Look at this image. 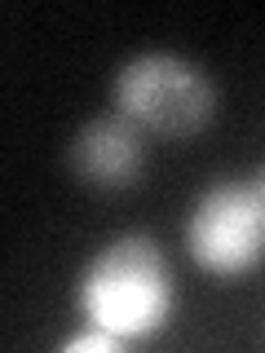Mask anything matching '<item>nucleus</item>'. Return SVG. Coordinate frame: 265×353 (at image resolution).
Instances as JSON below:
<instances>
[{
    "label": "nucleus",
    "mask_w": 265,
    "mask_h": 353,
    "mask_svg": "<svg viewBox=\"0 0 265 353\" xmlns=\"http://www.w3.org/2000/svg\"><path fill=\"white\" fill-rule=\"evenodd\" d=\"M88 327H102L110 336L128 340H150L168 327L177 309V283L173 265L159 252V243L146 234H124L110 239L93 261L84 265L80 287H75Z\"/></svg>",
    "instance_id": "obj_1"
},
{
    "label": "nucleus",
    "mask_w": 265,
    "mask_h": 353,
    "mask_svg": "<svg viewBox=\"0 0 265 353\" xmlns=\"http://www.w3.org/2000/svg\"><path fill=\"white\" fill-rule=\"evenodd\" d=\"M115 115L137 124L150 137L181 141L213 124L217 88L204 75V66L177 58V53H137L115 71L110 84Z\"/></svg>",
    "instance_id": "obj_2"
},
{
    "label": "nucleus",
    "mask_w": 265,
    "mask_h": 353,
    "mask_svg": "<svg viewBox=\"0 0 265 353\" xmlns=\"http://www.w3.org/2000/svg\"><path fill=\"white\" fill-rule=\"evenodd\" d=\"M186 248L199 270L217 279H243L265 261V203L252 181H213L190 203Z\"/></svg>",
    "instance_id": "obj_3"
},
{
    "label": "nucleus",
    "mask_w": 265,
    "mask_h": 353,
    "mask_svg": "<svg viewBox=\"0 0 265 353\" xmlns=\"http://www.w3.org/2000/svg\"><path fill=\"white\" fill-rule=\"evenodd\" d=\"M146 132L137 124H128L124 115H102L88 119V124L71 137V172L80 176L93 190H128L141 176V163H146Z\"/></svg>",
    "instance_id": "obj_4"
},
{
    "label": "nucleus",
    "mask_w": 265,
    "mask_h": 353,
    "mask_svg": "<svg viewBox=\"0 0 265 353\" xmlns=\"http://www.w3.org/2000/svg\"><path fill=\"white\" fill-rule=\"evenodd\" d=\"M62 349L66 353H110V349H128V340L110 336V331H102V327H88V331H80V336L62 340Z\"/></svg>",
    "instance_id": "obj_5"
},
{
    "label": "nucleus",
    "mask_w": 265,
    "mask_h": 353,
    "mask_svg": "<svg viewBox=\"0 0 265 353\" xmlns=\"http://www.w3.org/2000/svg\"><path fill=\"white\" fill-rule=\"evenodd\" d=\"M252 185H257V194H261V203H265V168H261V176H257Z\"/></svg>",
    "instance_id": "obj_6"
}]
</instances>
